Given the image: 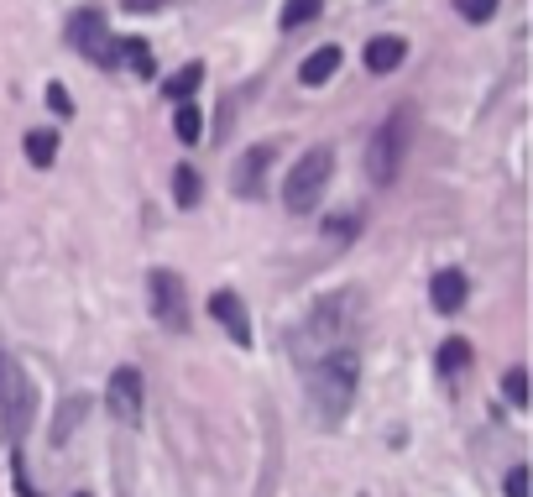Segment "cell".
<instances>
[{
  "label": "cell",
  "mask_w": 533,
  "mask_h": 497,
  "mask_svg": "<svg viewBox=\"0 0 533 497\" xmlns=\"http://www.w3.org/2000/svg\"><path fill=\"white\" fill-rule=\"evenodd\" d=\"M356 377H361V356L356 351H330L314 367V409L324 414V424H335L356 398Z\"/></svg>",
  "instance_id": "cell-1"
},
{
  "label": "cell",
  "mask_w": 533,
  "mask_h": 497,
  "mask_svg": "<svg viewBox=\"0 0 533 497\" xmlns=\"http://www.w3.org/2000/svg\"><path fill=\"white\" fill-rule=\"evenodd\" d=\"M32 414H37V388L32 377L21 372L16 356H0V435L6 440H21L32 429Z\"/></svg>",
  "instance_id": "cell-2"
},
{
  "label": "cell",
  "mask_w": 533,
  "mask_h": 497,
  "mask_svg": "<svg viewBox=\"0 0 533 497\" xmlns=\"http://www.w3.org/2000/svg\"><path fill=\"white\" fill-rule=\"evenodd\" d=\"M330 173H335V152L330 147H309L283 178V205L298 210V215L314 210L324 199V189H330Z\"/></svg>",
  "instance_id": "cell-3"
},
{
  "label": "cell",
  "mask_w": 533,
  "mask_h": 497,
  "mask_svg": "<svg viewBox=\"0 0 533 497\" xmlns=\"http://www.w3.org/2000/svg\"><path fill=\"white\" fill-rule=\"evenodd\" d=\"M408 137H413V121H408V110H398V116H387L377 126V137L372 147H366V168H372L377 184H392L403 168V157H408Z\"/></svg>",
  "instance_id": "cell-4"
},
{
  "label": "cell",
  "mask_w": 533,
  "mask_h": 497,
  "mask_svg": "<svg viewBox=\"0 0 533 497\" xmlns=\"http://www.w3.org/2000/svg\"><path fill=\"white\" fill-rule=\"evenodd\" d=\"M147 293H152V314H157V325H168V330H189V293H183V278L168 273V267H157V273L147 278Z\"/></svg>",
  "instance_id": "cell-5"
},
{
  "label": "cell",
  "mask_w": 533,
  "mask_h": 497,
  "mask_svg": "<svg viewBox=\"0 0 533 497\" xmlns=\"http://www.w3.org/2000/svg\"><path fill=\"white\" fill-rule=\"evenodd\" d=\"M105 403H110V414L121 419L126 429H136V424H142V403H147V377L136 367H115L110 388H105Z\"/></svg>",
  "instance_id": "cell-6"
},
{
  "label": "cell",
  "mask_w": 533,
  "mask_h": 497,
  "mask_svg": "<svg viewBox=\"0 0 533 497\" xmlns=\"http://www.w3.org/2000/svg\"><path fill=\"white\" fill-rule=\"evenodd\" d=\"M68 42H74L89 63H110V53H115V37H110L100 11H79L74 21H68Z\"/></svg>",
  "instance_id": "cell-7"
},
{
  "label": "cell",
  "mask_w": 533,
  "mask_h": 497,
  "mask_svg": "<svg viewBox=\"0 0 533 497\" xmlns=\"http://www.w3.org/2000/svg\"><path fill=\"white\" fill-rule=\"evenodd\" d=\"M272 163H277V147H272V142H262V147L241 152L236 173H230V189H236L241 199H257V194L267 189V168H272Z\"/></svg>",
  "instance_id": "cell-8"
},
{
  "label": "cell",
  "mask_w": 533,
  "mask_h": 497,
  "mask_svg": "<svg viewBox=\"0 0 533 497\" xmlns=\"http://www.w3.org/2000/svg\"><path fill=\"white\" fill-rule=\"evenodd\" d=\"M210 314L230 330V341H236V346H251V314H246V304L236 299V293H215V299H210Z\"/></svg>",
  "instance_id": "cell-9"
},
{
  "label": "cell",
  "mask_w": 533,
  "mask_h": 497,
  "mask_svg": "<svg viewBox=\"0 0 533 497\" xmlns=\"http://www.w3.org/2000/svg\"><path fill=\"white\" fill-rule=\"evenodd\" d=\"M403 58H408V42H403V37H392V32L366 42V69H372V74H392Z\"/></svg>",
  "instance_id": "cell-10"
},
{
  "label": "cell",
  "mask_w": 533,
  "mask_h": 497,
  "mask_svg": "<svg viewBox=\"0 0 533 497\" xmlns=\"http://www.w3.org/2000/svg\"><path fill=\"white\" fill-rule=\"evenodd\" d=\"M335 69H340V48H335V42H324V48H314V53L304 58V69H298V79H304L309 89H319L324 79H335Z\"/></svg>",
  "instance_id": "cell-11"
},
{
  "label": "cell",
  "mask_w": 533,
  "mask_h": 497,
  "mask_svg": "<svg viewBox=\"0 0 533 497\" xmlns=\"http://www.w3.org/2000/svg\"><path fill=\"white\" fill-rule=\"evenodd\" d=\"M466 293H471L466 273H455V267H450V273L434 278V309H439V314H455L460 304H466Z\"/></svg>",
  "instance_id": "cell-12"
},
{
  "label": "cell",
  "mask_w": 533,
  "mask_h": 497,
  "mask_svg": "<svg viewBox=\"0 0 533 497\" xmlns=\"http://www.w3.org/2000/svg\"><path fill=\"white\" fill-rule=\"evenodd\" d=\"M110 63H126V69H131V74H142V79L157 69L142 37H115V53H110Z\"/></svg>",
  "instance_id": "cell-13"
},
{
  "label": "cell",
  "mask_w": 533,
  "mask_h": 497,
  "mask_svg": "<svg viewBox=\"0 0 533 497\" xmlns=\"http://www.w3.org/2000/svg\"><path fill=\"white\" fill-rule=\"evenodd\" d=\"M84 414H89V398L84 393H74V398H63V409H58V424H53V445H63L74 429L84 424Z\"/></svg>",
  "instance_id": "cell-14"
},
{
  "label": "cell",
  "mask_w": 533,
  "mask_h": 497,
  "mask_svg": "<svg viewBox=\"0 0 533 497\" xmlns=\"http://www.w3.org/2000/svg\"><path fill=\"white\" fill-rule=\"evenodd\" d=\"M173 194H178V205H183V210H194V205H199V194H204L199 168H178V173H173Z\"/></svg>",
  "instance_id": "cell-15"
},
{
  "label": "cell",
  "mask_w": 533,
  "mask_h": 497,
  "mask_svg": "<svg viewBox=\"0 0 533 497\" xmlns=\"http://www.w3.org/2000/svg\"><path fill=\"white\" fill-rule=\"evenodd\" d=\"M199 84H204V63H183V69H178V74H173L168 84H162V89H168L173 100H189Z\"/></svg>",
  "instance_id": "cell-16"
},
{
  "label": "cell",
  "mask_w": 533,
  "mask_h": 497,
  "mask_svg": "<svg viewBox=\"0 0 533 497\" xmlns=\"http://www.w3.org/2000/svg\"><path fill=\"white\" fill-rule=\"evenodd\" d=\"M466 367H471V346L466 341H445V346H439V372H445V377H460Z\"/></svg>",
  "instance_id": "cell-17"
},
{
  "label": "cell",
  "mask_w": 533,
  "mask_h": 497,
  "mask_svg": "<svg viewBox=\"0 0 533 497\" xmlns=\"http://www.w3.org/2000/svg\"><path fill=\"white\" fill-rule=\"evenodd\" d=\"M173 131H178V142H199V131H204L199 105H189V100H183V105H178V116H173Z\"/></svg>",
  "instance_id": "cell-18"
},
{
  "label": "cell",
  "mask_w": 533,
  "mask_h": 497,
  "mask_svg": "<svg viewBox=\"0 0 533 497\" xmlns=\"http://www.w3.org/2000/svg\"><path fill=\"white\" fill-rule=\"evenodd\" d=\"M27 157L37 168H48L58 157V137H53V131H27Z\"/></svg>",
  "instance_id": "cell-19"
},
{
  "label": "cell",
  "mask_w": 533,
  "mask_h": 497,
  "mask_svg": "<svg viewBox=\"0 0 533 497\" xmlns=\"http://www.w3.org/2000/svg\"><path fill=\"white\" fill-rule=\"evenodd\" d=\"M319 6H324V0H288V6H283V27H288V32L304 27V21L319 16Z\"/></svg>",
  "instance_id": "cell-20"
},
{
  "label": "cell",
  "mask_w": 533,
  "mask_h": 497,
  "mask_svg": "<svg viewBox=\"0 0 533 497\" xmlns=\"http://www.w3.org/2000/svg\"><path fill=\"white\" fill-rule=\"evenodd\" d=\"M502 393H507V403H513V409H528V372L513 367V372L502 377Z\"/></svg>",
  "instance_id": "cell-21"
},
{
  "label": "cell",
  "mask_w": 533,
  "mask_h": 497,
  "mask_svg": "<svg viewBox=\"0 0 533 497\" xmlns=\"http://www.w3.org/2000/svg\"><path fill=\"white\" fill-rule=\"evenodd\" d=\"M455 11L466 21H492L497 16V0H455Z\"/></svg>",
  "instance_id": "cell-22"
},
{
  "label": "cell",
  "mask_w": 533,
  "mask_h": 497,
  "mask_svg": "<svg viewBox=\"0 0 533 497\" xmlns=\"http://www.w3.org/2000/svg\"><path fill=\"white\" fill-rule=\"evenodd\" d=\"M48 105H53V116H74V100H68V89H63V84L48 89Z\"/></svg>",
  "instance_id": "cell-23"
},
{
  "label": "cell",
  "mask_w": 533,
  "mask_h": 497,
  "mask_svg": "<svg viewBox=\"0 0 533 497\" xmlns=\"http://www.w3.org/2000/svg\"><path fill=\"white\" fill-rule=\"evenodd\" d=\"M507 497H528V466L507 471Z\"/></svg>",
  "instance_id": "cell-24"
},
{
  "label": "cell",
  "mask_w": 533,
  "mask_h": 497,
  "mask_svg": "<svg viewBox=\"0 0 533 497\" xmlns=\"http://www.w3.org/2000/svg\"><path fill=\"white\" fill-rule=\"evenodd\" d=\"M11 471H16V492H21V497H42V492L32 487V477H27V466H21V456H16V466H11Z\"/></svg>",
  "instance_id": "cell-25"
},
{
  "label": "cell",
  "mask_w": 533,
  "mask_h": 497,
  "mask_svg": "<svg viewBox=\"0 0 533 497\" xmlns=\"http://www.w3.org/2000/svg\"><path fill=\"white\" fill-rule=\"evenodd\" d=\"M356 225H361V215H345V220H330V225H324V231H330V236H351Z\"/></svg>",
  "instance_id": "cell-26"
},
{
  "label": "cell",
  "mask_w": 533,
  "mask_h": 497,
  "mask_svg": "<svg viewBox=\"0 0 533 497\" xmlns=\"http://www.w3.org/2000/svg\"><path fill=\"white\" fill-rule=\"evenodd\" d=\"M121 6H126V11H136V16H147V11H162L168 0H121Z\"/></svg>",
  "instance_id": "cell-27"
},
{
  "label": "cell",
  "mask_w": 533,
  "mask_h": 497,
  "mask_svg": "<svg viewBox=\"0 0 533 497\" xmlns=\"http://www.w3.org/2000/svg\"><path fill=\"white\" fill-rule=\"evenodd\" d=\"M79 497H89V492H79Z\"/></svg>",
  "instance_id": "cell-28"
}]
</instances>
